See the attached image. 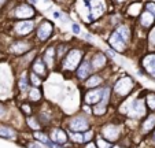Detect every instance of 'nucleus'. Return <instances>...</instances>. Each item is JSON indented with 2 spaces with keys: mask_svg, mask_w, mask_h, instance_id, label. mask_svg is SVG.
I'll list each match as a JSON object with an SVG mask.
<instances>
[{
  "mask_svg": "<svg viewBox=\"0 0 155 148\" xmlns=\"http://www.w3.org/2000/svg\"><path fill=\"white\" fill-rule=\"evenodd\" d=\"M81 56H82L81 51H78V49H71L63 61V69L64 70H74L78 66L80 61H81Z\"/></svg>",
  "mask_w": 155,
  "mask_h": 148,
  "instance_id": "nucleus-1",
  "label": "nucleus"
},
{
  "mask_svg": "<svg viewBox=\"0 0 155 148\" xmlns=\"http://www.w3.org/2000/svg\"><path fill=\"white\" fill-rule=\"evenodd\" d=\"M88 8H89V14H91L89 19L95 21L103 15V12L106 10V4L103 0H91L88 3Z\"/></svg>",
  "mask_w": 155,
  "mask_h": 148,
  "instance_id": "nucleus-2",
  "label": "nucleus"
},
{
  "mask_svg": "<svg viewBox=\"0 0 155 148\" xmlns=\"http://www.w3.org/2000/svg\"><path fill=\"white\" fill-rule=\"evenodd\" d=\"M132 87H133L132 80L126 77V78H122V80H120V81L117 82V85H115V90H117L118 95L125 96V95H128V93L130 92Z\"/></svg>",
  "mask_w": 155,
  "mask_h": 148,
  "instance_id": "nucleus-3",
  "label": "nucleus"
},
{
  "mask_svg": "<svg viewBox=\"0 0 155 148\" xmlns=\"http://www.w3.org/2000/svg\"><path fill=\"white\" fill-rule=\"evenodd\" d=\"M108 43H110V45H111L115 51H118V52H122L124 49H125V43H126V41L124 40V38L121 37L117 32H114L111 36H110Z\"/></svg>",
  "mask_w": 155,
  "mask_h": 148,
  "instance_id": "nucleus-4",
  "label": "nucleus"
},
{
  "mask_svg": "<svg viewBox=\"0 0 155 148\" xmlns=\"http://www.w3.org/2000/svg\"><path fill=\"white\" fill-rule=\"evenodd\" d=\"M33 15H35V10L28 4H21L15 10V17L21 18V19H28V18H32Z\"/></svg>",
  "mask_w": 155,
  "mask_h": 148,
  "instance_id": "nucleus-5",
  "label": "nucleus"
},
{
  "mask_svg": "<svg viewBox=\"0 0 155 148\" xmlns=\"http://www.w3.org/2000/svg\"><path fill=\"white\" fill-rule=\"evenodd\" d=\"M33 28H35V23L32 21H22V22H18L15 25L14 29L18 35H28L33 30Z\"/></svg>",
  "mask_w": 155,
  "mask_h": 148,
  "instance_id": "nucleus-6",
  "label": "nucleus"
},
{
  "mask_svg": "<svg viewBox=\"0 0 155 148\" xmlns=\"http://www.w3.org/2000/svg\"><path fill=\"white\" fill-rule=\"evenodd\" d=\"M51 33H52V25L50 22H43L37 29V37L44 41L50 37Z\"/></svg>",
  "mask_w": 155,
  "mask_h": 148,
  "instance_id": "nucleus-7",
  "label": "nucleus"
},
{
  "mask_svg": "<svg viewBox=\"0 0 155 148\" xmlns=\"http://www.w3.org/2000/svg\"><path fill=\"white\" fill-rule=\"evenodd\" d=\"M146 113V108H144V102L143 100H136V102L132 103L130 108H129V114L135 117H141Z\"/></svg>",
  "mask_w": 155,
  "mask_h": 148,
  "instance_id": "nucleus-8",
  "label": "nucleus"
},
{
  "mask_svg": "<svg viewBox=\"0 0 155 148\" xmlns=\"http://www.w3.org/2000/svg\"><path fill=\"white\" fill-rule=\"evenodd\" d=\"M70 128L73 129L74 132L87 130L88 129V122H87V119H84L82 117H78V118H74L73 121L70 122Z\"/></svg>",
  "mask_w": 155,
  "mask_h": 148,
  "instance_id": "nucleus-9",
  "label": "nucleus"
},
{
  "mask_svg": "<svg viewBox=\"0 0 155 148\" xmlns=\"http://www.w3.org/2000/svg\"><path fill=\"white\" fill-rule=\"evenodd\" d=\"M102 96H103V90H100V89L89 90V92L85 95V102H87L88 104H94V103L99 102Z\"/></svg>",
  "mask_w": 155,
  "mask_h": 148,
  "instance_id": "nucleus-10",
  "label": "nucleus"
},
{
  "mask_svg": "<svg viewBox=\"0 0 155 148\" xmlns=\"http://www.w3.org/2000/svg\"><path fill=\"white\" fill-rule=\"evenodd\" d=\"M118 133H120V129L114 125H108L103 129V134H104V137L108 140H115L118 137Z\"/></svg>",
  "mask_w": 155,
  "mask_h": 148,
  "instance_id": "nucleus-11",
  "label": "nucleus"
},
{
  "mask_svg": "<svg viewBox=\"0 0 155 148\" xmlns=\"http://www.w3.org/2000/svg\"><path fill=\"white\" fill-rule=\"evenodd\" d=\"M143 66L146 67L147 71H150L151 74L155 73V54L154 55H148L143 59Z\"/></svg>",
  "mask_w": 155,
  "mask_h": 148,
  "instance_id": "nucleus-12",
  "label": "nucleus"
},
{
  "mask_svg": "<svg viewBox=\"0 0 155 148\" xmlns=\"http://www.w3.org/2000/svg\"><path fill=\"white\" fill-rule=\"evenodd\" d=\"M30 47L28 43H24V41H18V43H15L14 45L11 47V51L15 54H24L26 52V51H29Z\"/></svg>",
  "mask_w": 155,
  "mask_h": 148,
  "instance_id": "nucleus-13",
  "label": "nucleus"
},
{
  "mask_svg": "<svg viewBox=\"0 0 155 148\" xmlns=\"http://www.w3.org/2000/svg\"><path fill=\"white\" fill-rule=\"evenodd\" d=\"M54 59H55V48L51 47V48H48L47 51H45V54H44V62H45V64H47L48 67H52Z\"/></svg>",
  "mask_w": 155,
  "mask_h": 148,
  "instance_id": "nucleus-14",
  "label": "nucleus"
},
{
  "mask_svg": "<svg viewBox=\"0 0 155 148\" xmlns=\"http://www.w3.org/2000/svg\"><path fill=\"white\" fill-rule=\"evenodd\" d=\"M154 21H155L154 15H152L150 11L141 12V25H143L144 28H150L152 23H154Z\"/></svg>",
  "mask_w": 155,
  "mask_h": 148,
  "instance_id": "nucleus-15",
  "label": "nucleus"
},
{
  "mask_svg": "<svg viewBox=\"0 0 155 148\" xmlns=\"http://www.w3.org/2000/svg\"><path fill=\"white\" fill-rule=\"evenodd\" d=\"M91 70H92V66L89 64V62H84V63L78 67V77L80 78H87V76L89 74Z\"/></svg>",
  "mask_w": 155,
  "mask_h": 148,
  "instance_id": "nucleus-16",
  "label": "nucleus"
},
{
  "mask_svg": "<svg viewBox=\"0 0 155 148\" xmlns=\"http://www.w3.org/2000/svg\"><path fill=\"white\" fill-rule=\"evenodd\" d=\"M107 100H108V89L103 90V99H102V104H99L96 107V114H103L106 110V104H107Z\"/></svg>",
  "mask_w": 155,
  "mask_h": 148,
  "instance_id": "nucleus-17",
  "label": "nucleus"
},
{
  "mask_svg": "<svg viewBox=\"0 0 155 148\" xmlns=\"http://www.w3.org/2000/svg\"><path fill=\"white\" fill-rule=\"evenodd\" d=\"M106 64V58L103 55H96L94 58V61H92L91 66L94 67V69H100V67H103Z\"/></svg>",
  "mask_w": 155,
  "mask_h": 148,
  "instance_id": "nucleus-18",
  "label": "nucleus"
},
{
  "mask_svg": "<svg viewBox=\"0 0 155 148\" xmlns=\"http://www.w3.org/2000/svg\"><path fill=\"white\" fill-rule=\"evenodd\" d=\"M33 70H35V73L40 74V76H45V66H44V63H43L41 59H38V61L35 62V64H33Z\"/></svg>",
  "mask_w": 155,
  "mask_h": 148,
  "instance_id": "nucleus-19",
  "label": "nucleus"
},
{
  "mask_svg": "<svg viewBox=\"0 0 155 148\" xmlns=\"http://www.w3.org/2000/svg\"><path fill=\"white\" fill-rule=\"evenodd\" d=\"M52 139L55 140L56 143H64L68 137H66V134H64L63 130H61V129H56V130H54V133H52Z\"/></svg>",
  "mask_w": 155,
  "mask_h": 148,
  "instance_id": "nucleus-20",
  "label": "nucleus"
},
{
  "mask_svg": "<svg viewBox=\"0 0 155 148\" xmlns=\"http://www.w3.org/2000/svg\"><path fill=\"white\" fill-rule=\"evenodd\" d=\"M154 126H155V115H150L148 118H147V121L144 122L143 130L144 132H148V130H151Z\"/></svg>",
  "mask_w": 155,
  "mask_h": 148,
  "instance_id": "nucleus-21",
  "label": "nucleus"
},
{
  "mask_svg": "<svg viewBox=\"0 0 155 148\" xmlns=\"http://www.w3.org/2000/svg\"><path fill=\"white\" fill-rule=\"evenodd\" d=\"M0 136L6 137V139H12L14 137V132L11 129L6 128V126H0Z\"/></svg>",
  "mask_w": 155,
  "mask_h": 148,
  "instance_id": "nucleus-22",
  "label": "nucleus"
},
{
  "mask_svg": "<svg viewBox=\"0 0 155 148\" xmlns=\"http://www.w3.org/2000/svg\"><path fill=\"white\" fill-rule=\"evenodd\" d=\"M100 82H102V78H100L99 76H92L91 78L87 81V85L88 87H96V85H99Z\"/></svg>",
  "mask_w": 155,
  "mask_h": 148,
  "instance_id": "nucleus-23",
  "label": "nucleus"
},
{
  "mask_svg": "<svg viewBox=\"0 0 155 148\" xmlns=\"http://www.w3.org/2000/svg\"><path fill=\"white\" fill-rule=\"evenodd\" d=\"M147 102H148V106L151 110H155V95L154 93H150L147 96Z\"/></svg>",
  "mask_w": 155,
  "mask_h": 148,
  "instance_id": "nucleus-24",
  "label": "nucleus"
},
{
  "mask_svg": "<svg viewBox=\"0 0 155 148\" xmlns=\"http://www.w3.org/2000/svg\"><path fill=\"white\" fill-rule=\"evenodd\" d=\"M140 8H141V6L140 4H133V6L130 7V8H129V14L130 15H137L139 14V11H140Z\"/></svg>",
  "mask_w": 155,
  "mask_h": 148,
  "instance_id": "nucleus-25",
  "label": "nucleus"
},
{
  "mask_svg": "<svg viewBox=\"0 0 155 148\" xmlns=\"http://www.w3.org/2000/svg\"><path fill=\"white\" fill-rule=\"evenodd\" d=\"M35 136L37 137L38 140H41V141H43V143H45V144H48V145H51V144H52V143H51L50 140L47 139V136H44V134H43V133H40V132H37V133H36Z\"/></svg>",
  "mask_w": 155,
  "mask_h": 148,
  "instance_id": "nucleus-26",
  "label": "nucleus"
},
{
  "mask_svg": "<svg viewBox=\"0 0 155 148\" xmlns=\"http://www.w3.org/2000/svg\"><path fill=\"white\" fill-rule=\"evenodd\" d=\"M30 99H32V100H38V99H40V92H38V89H32L30 90Z\"/></svg>",
  "mask_w": 155,
  "mask_h": 148,
  "instance_id": "nucleus-27",
  "label": "nucleus"
},
{
  "mask_svg": "<svg viewBox=\"0 0 155 148\" xmlns=\"http://www.w3.org/2000/svg\"><path fill=\"white\" fill-rule=\"evenodd\" d=\"M70 137H71V140H74V141H78V143H81V141H84V136H81L80 133H71L70 134Z\"/></svg>",
  "mask_w": 155,
  "mask_h": 148,
  "instance_id": "nucleus-28",
  "label": "nucleus"
},
{
  "mask_svg": "<svg viewBox=\"0 0 155 148\" xmlns=\"http://www.w3.org/2000/svg\"><path fill=\"white\" fill-rule=\"evenodd\" d=\"M147 11H150L155 18V3H147Z\"/></svg>",
  "mask_w": 155,
  "mask_h": 148,
  "instance_id": "nucleus-29",
  "label": "nucleus"
},
{
  "mask_svg": "<svg viewBox=\"0 0 155 148\" xmlns=\"http://www.w3.org/2000/svg\"><path fill=\"white\" fill-rule=\"evenodd\" d=\"M19 87H21V89H22V90H28V82H26V80H25V77H22V78H21Z\"/></svg>",
  "mask_w": 155,
  "mask_h": 148,
  "instance_id": "nucleus-30",
  "label": "nucleus"
},
{
  "mask_svg": "<svg viewBox=\"0 0 155 148\" xmlns=\"http://www.w3.org/2000/svg\"><path fill=\"white\" fill-rule=\"evenodd\" d=\"M97 145H99L100 148H110V144H108L107 141H104V140H97Z\"/></svg>",
  "mask_w": 155,
  "mask_h": 148,
  "instance_id": "nucleus-31",
  "label": "nucleus"
},
{
  "mask_svg": "<svg viewBox=\"0 0 155 148\" xmlns=\"http://www.w3.org/2000/svg\"><path fill=\"white\" fill-rule=\"evenodd\" d=\"M150 41H151V43L155 45V28L151 30V33H150Z\"/></svg>",
  "mask_w": 155,
  "mask_h": 148,
  "instance_id": "nucleus-32",
  "label": "nucleus"
},
{
  "mask_svg": "<svg viewBox=\"0 0 155 148\" xmlns=\"http://www.w3.org/2000/svg\"><path fill=\"white\" fill-rule=\"evenodd\" d=\"M32 82L33 84H36V85H40V80H38L35 74H32Z\"/></svg>",
  "mask_w": 155,
  "mask_h": 148,
  "instance_id": "nucleus-33",
  "label": "nucleus"
},
{
  "mask_svg": "<svg viewBox=\"0 0 155 148\" xmlns=\"http://www.w3.org/2000/svg\"><path fill=\"white\" fill-rule=\"evenodd\" d=\"M73 32L76 33V35H78V33H80V26L77 25V23H74V25H73Z\"/></svg>",
  "mask_w": 155,
  "mask_h": 148,
  "instance_id": "nucleus-34",
  "label": "nucleus"
},
{
  "mask_svg": "<svg viewBox=\"0 0 155 148\" xmlns=\"http://www.w3.org/2000/svg\"><path fill=\"white\" fill-rule=\"evenodd\" d=\"M29 123H30V126H32V128H35V129L38 128V125H36V122L33 121V119H29Z\"/></svg>",
  "mask_w": 155,
  "mask_h": 148,
  "instance_id": "nucleus-35",
  "label": "nucleus"
},
{
  "mask_svg": "<svg viewBox=\"0 0 155 148\" xmlns=\"http://www.w3.org/2000/svg\"><path fill=\"white\" fill-rule=\"evenodd\" d=\"M29 148H43L41 145H38L37 143H35V144H29Z\"/></svg>",
  "mask_w": 155,
  "mask_h": 148,
  "instance_id": "nucleus-36",
  "label": "nucleus"
},
{
  "mask_svg": "<svg viewBox=\"0 0 155 148\" xmlns=\"http://www.w3.org/2000/svg\"><path fill=\"white\" fill-rule=\"evenodd\" d=\"M91 139H92V133H91V132H89V133H87L84 136V140H91Z\"/></svg>",
  "mask_w": 155,
  "mask_h": 148,
  "instance_id": "nucleus-37",
  "label": "nucleus"
},
{
  "mask_svg": "<svg viewBox=\"0 0 155 148\" xmlns=\"http://www.w3.org/2000/svg\"><path fill=\"white\" fill-rule=\"evenodd\" d=\"M54 18H61V12H54Z\"/></svg>",
  "mask_w": 155,
  "mask_h": 148,
  "instance_id": "nucleus-38",
  "label": "nucleus"
},
{
  "mask_svg": "<svg viewBox=\"0 0 155 148\" xmlns=\"http://www.w3.org/2000/svg\"><path fill=\"white\" fill-rule=\"evenodd\" d=\"M87 148H95V145H94V144H91V143H89V144L87 145Z\"/></svg>",
  "mask_w": 155,
  "mask_h": 148,
  "instance_id": "nucleus-39",
  "label": "nucleus"
},
{
  "mask_svg": "<svg viewBox=\"0 0 155 148\" xmlns=\"http://www.w3.org/2000/svg\"><path fill=\"white\" fill-rule=\"evenodd\" d=\"M117 2H124V0H117Z\"/></svg>",
  "mask_w": 155,
  "mask_h": 148,
  "instance_id": "nucleus-40",
  "label": "nucleus"
},
{
  "mask_svg": "<svg viewBox=\"0 0 155 148\" xmlns=\"http://www.w3.org/2000/svg\"><path fill=\"white\" fill-rule=\"evenodd\" d=\"M154 77H155V73H154Z\"/></svg>",
  "mask_w": 155,
  "mask_h": 148,
  "instance_id": "nucleus-41",
  "label": "nucleus"
},
{
  "mask_svg": "<svg viewBox=\"0 0 155 148\" xmlns=\"http://www.w3.org/2000/svg\"><path fill=\"white\" fill-rule=\"evenodd\" d=\"M115 148H118V147H115Z\"/></svg>",
  "mask_w": 155,
  "mask_h": 148,
  "instance_id": "nucleus-42",
  "label": "nucleus"
}]
</instances>
